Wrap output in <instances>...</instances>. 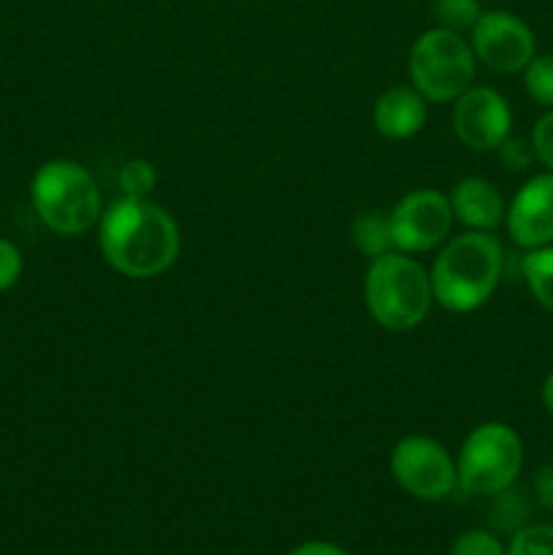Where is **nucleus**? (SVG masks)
<instances>
[{
  "mask_svg": "<svg viewBox=\"0 0 553 555\" xmlns=\"http://www.w3.org/2000/svg\"><path fill=\"white\" fill-rule=\"evenodd\" d=\"M390 475L396 486L421 502H442L459 488L455 459L432 437H404L390 450Z\"/></svg>",
  "mask_w": 553,
  "mask_h": 555,
  "instance_id": "7",
  "label": "nucleus"
},
{
  "mask_svg": "<svg viewBox=\"0 0 553 555\" xmlns=\"http://www.w3.org/2000/svg\"><path fill=\"white\" fill-rule=\"evenodd\" d=\"M520 271H524V282L535 301L553 314V244L526 249Z\"/></svg>",
  "mask_w": 553,
  "mask_h": 555,
  "instance_id": "14",
  "label": "nucleus"
},
{
  "mask_svg": "<svg viewBox=\"0 0 553 555\" xmlns=\"http://www.w3.org/2000/svg\"><path fill=\"white\" fill-rule=\"evenodd\" d=\"M352 244L369 260L394 253V233H390L388 215H380V211L358 215L356 222H352Z\"/></svg>",
  "mask_w": 553,
  "mask_h": 555,
  "instance_id": "15",
  "label": "nucleus"
},
{
  "mask_svg": "<svg viewBox=\"0 0 553 555\" xmlns=\"http://www.w3.org/2000/svg\"><path fill=\"white\" fill-rule=\"evenodd\" d=\"M363 301L385 331H412L428 318L434 304L432 276L407 253H385L369 263L363 276Z\"/></svg>",
  "mask_w": 553,
  "mask_h": 555,
  "instance_id": "3",
  "label": "nucleus"
},
{
  "mask_svg": "<svg viewBox=\"0 0 553 555\" xmlns=\"http://www.w3.org/2000/svg\"><path fill=\"white\" fill-rule=\"evenodd\" d=\"M540 399L542 406L548 410V415H553V372L542 379V388H540Z\"/></svg>",
  "mask_w": 553,
  "mask_h": 555,
  "instance_id": "27",
  "label": "nucleus"
},
{
  "mask_svg": "<svg viewBox=\"0 0 553 555\" xmlns=\"http://www.w3.org/2000/svg\"><path fill=\"white\" fill-rule=\"evenodd\" d=\"M470 33L477 63L497 74H518L537 54L531 27L510 11H483Z\"/></svg>",
  "mask_w": 553,
  "mask_h": 555,
  "instance_id": "9",
  "label": "nucleus"
},
{
  "mask_svg": "<svg viewBox=\"0 0 553 555\" xmlns=\"http://www.w3.org/2000/svg\"><path fill=\"white\" fill-rule=\"evenodd\" d=\"M455 469H459L461 491L491 499L513 488L518 480L524 469V442L507 423H480L461 442Z\"/></svg>",
  "mask_w": 553,
  "mask_h": 555,
  "instance_id": "5",
  "label": "nucleus"
},
{
  "mask_svg": "<svg viewBox=\"0 0 553 555\" xmlns=\"http://www.w3.org/2000/svg\"><path fill=\"white\" fill-rule=\"evenodd\" d=\"M453 217L466 231H497L507 215L502 193L483 177H466L450 193Z\"/></svg>",
  "mask_w": 553,
  "mask_h": 555,
  "instance_id": "13",
  "label": "nucleus"
},
{
  "mask_svg": "<svg viewBox=\"0 0 553 555\" xmlns=\"http://www.w3.org/2000/svg\"><path fill=\"white\" fill-rule=\"evenodd\" d=\"M499 160L507 171H526L531 163H537L535 146H531L529 139H518V135H507L504 144L499 146Z\"/></svg>",
  "mask_w": 553,
  "mask_h": 555,
  "instance_id": "22",
  "label": "nucleus"
},
{
  "mask_svg": "<svg viewBox=\"0 0 553 555\" xmlns=\"http://www.w3.org/2000/svg\"><path fill=\"white\" fill-rule=\"evenodd\" d=\"M22 269H25V263H22V253L16 249V244L0 236V293L11 291L20 282Z\"/></svg>",
  "mask_w": 553,
  "mask_h": 555,
  "instance_id": "24",
  "label": "nucleus"
},
{
  "mask_svg": "<svg viewBox=\"0 0 553 555\" xmlns=\"http://www.w3.org/2000/svg\"><path fill=\"white\" fill-rule=\"evenodd\" d=\"M407 68L412 87L428 103H453L475 85L477 57L461 33L432 27L415 38Z\"/></svg>",
  "mask_w": 553,
  "mask_h": 555,
  "instance_id": "6",
  "label": "nucleus"
},
{
  "mask_svg": "<svg viewBox=\"0 0 553 555\" xmlns=\"http://www.w3.org/2000/svg\"><path fill=\"white\" fill-rule=\"evenodd\" d=\"M535 496L540 507L553 513V461L551 464L540 466V472L535 475Z\"/></svg>",
  "mask_w": 553,
  "mask_h": 555,
  "instance_id": "25",
  "label": "nucleus"
},
{
  "mask_svg": "<svg viewBox=\"0 0 553 555\" xmlns=\"http://www.w3.org/2000/svg\"><path fill=\"white\" fill-rule=\"evenodd\" d=\"M491 499H493L491 524L497 526V529L510 531V534H515L518 529H524L526 513H529V507H526L524 496L515 491V486L507 488V491L497 493V496H491Z\"/></svg>",
  "mask_w": 553,
  "mask_h": 555,
  "instance_id": "19",
  "label": "nucleus"
},
{
  "mask_svg": "<svg viewBox=\"0 0 553 555\" xmlns=\"http://www.w3.org/2000/svg\"><path fill=\"white\" fill-rule=\"evenodd\" d=\"M98 244L114 271L130 280H152L179 258L182 236L171 211L152 198H119L98 222Z\"/></svg>",
  "mask_w": 553,
  "mask_h": 555,
  "instance_id": "1",
  "label": "nucleus"
},
{
  "mask_svg": "<svg viewBox=\"0 0 553 555\" xmlns=\"http://www.w3.org/2000/svg\"><path fill=\"white\" fill-rule=\"evenodd\" d=\"M432 11L434 20H437V27H445V30L453 33L472 30L483 14L480 0H434Z\"/></svg>",
  "mask_w": 553,
  "mask_h": 555,
  "instance_id": "16",
  "label": "nucleus"
},
{
  "mask_svg": "<svg viewBox=\"0 0 553 555\" xmlns=\"http://www.w3.org/2000/svg\"><path fill=\"white\" fill-rule=\"evenodd\" d=\"M507 555H553V524H531L515 531Z\"/></svg>",
  "mask_w": 553,
  "mask_h": 555,
  "instance_id": "20",
  "label": "nucleus"
},
{
  "mask_svg": "<svg viewBox=\"0 0 553 555\" xmlns=\"http://www.w3.org/2000/svg\"><path fill=\"white\" fill-rule=\"evenodd\" d=\"M504 274V247L493 231H466L448 238L434 258V301L455 314L486 307Z\"/></svg>",
  "mask_w": 553,
  "mask_h": 555,
  "instance_id": "2",
  "label": "nucleus"
},
{
  "mask_svg": "<svg viewBox=\"0 0 553 555\" xmlns=\"http://www.w3.org/2000/svg\"><path fill=\"white\" fill-rule=\"evenodd\" d=\"M450 555H507V545L493 531L472 529L455 537Z\"/></svg>",
  "mask_w": 553,
  "mask_h": 555,
  "instance_id": "21",
  "label": "nucleus"
},
{
  "mask_svg": "<svg viewBox=\"0 0 553 555\" xmlns=\"http://www.w3.org/2000/svg\"><path fill=\"white\" fill-rule=\"evenodd\" d=\"M531 146H535V155L540 166H545V171H553V108H548L540 119L535 122L529 135Z\"/></svg>",
  "mask_w": 553,
  "mask_h": 555,
  "instance_id": "23",
  "label": "nucleus"
},
{
  "mask_svg": "<svg viewBox=\"0 0 553 555\" xmlns=\"http://www.w3.org/2000/svg\"><path fill=\"white\" fill-rule=\"evenodd\" d=\"M30 198L38 220L57 236H81L98 228L103 215L95 177L68 157L43 163L33 173Z\"/></svg>",
  "mask_w": 553,
  "mask_h": 555,
  "instance_id": "4",
  "label": "nucleus"
},
{
  "mask_svg": "<svg viewBox=\"0 0 553 555\" xmlns=\"http://www.w3.org/2000/svg\"><path fill=\"white\" fill-rule=\"evenodd\" d=\"M374 130L383 139L407 141L426 128L428 101L415 90V87H390L374 101Z\"/></svg>",
  "mask_w": 553,
  "mask_h": 555,
  "instance_id": "12",
  "label": "nucleus"
},
{
  "mask_svg": "<svg viewBox=\"0 0 553 555\" xmlns=\"http://www.w3.org/2000/svg\"><path fill=\"white\" fill-rule=\"evenodd\" d=\"M155 188L157 168L150 160L133 157V160H128L119 168V190L125 193V198H150Z\"/></svg>",
  "mask_w": 553,
  "mask_h": 555,
  "instance_id": "18",
  "label": "nucleus"
},
{
  "mask_svg": "<svg viewBox=\"0 0 553 555\" xmlns=\"http://www.w3.org/2000/svg\"><path fill=\"white\" fill-rule=\"evenodd\" d=\"M390 233H394V249L407 255L432 253L442 247L453 231V206L450 198L439 190H412L399 204L390 209Z\"/></svg>",
  "mask_w": 553,
  "mask_h": 555,
  "instance_id": "8",
  "label": "nucleus"
},
{
  "mask_svg": "<svg viewBox=\"0 0 553 555\" xmlns=\"http://www.w3.org/2000/svg\"><path fill=\"white\" fill-rule=\"evenodd\" d=\"M510 238L520 249H537L553 244V171L535 173L520 184L504 215Z\"/></svg>",
  "mask_w": 553,
  "mask_h": 555,
  "instance_id": "11",
  "label": "nucleus"
},
{
  "mask_svg": "<svg viewBox=\"0 0 553 555\" xmlns=\"http://www.w3.org/2000/svg\"><path fill=\"white\" fill-rule=\"evenodd\" d=\"M285 555H350L342 545L336 542H325V540H309L301 542V545L291 547Z\"/></svg>",
  "mask_w": 553,
  "mask_h": 555,
  "instance_id": "26",
  "label": "nucleus"
},
{
  "mask_svg": "<svg viewBox=\"0 0 553 555\" xmlns=\"http://www.w3.org/2000/svg\"><path fill=\"white\" fill-rule=\"evenodd\" d=\"M453 130L466 150L497 152L513 135V108L493 87L472 85L453 101Z\"/></svg>",
  "mask_w": 553,
  "mask_h": 555,
  "instance_id": "10",
  "label": "nucleus"
},
{
  "mask_svg": "<svg viewBox=\"0 0 553 555\" xmlns=\"http://www.w3.org/2000/svg\"><path fill=\"white\" fill-rule=\"evenodd\" d=\"M526 95L542 108H553V54H535L524 68Z\"/></svg>",
  "mask_w": 553,
  "mask_h": 555,
  "instance_id": "17",
  "label": "nucleus"
}]
</instances>
